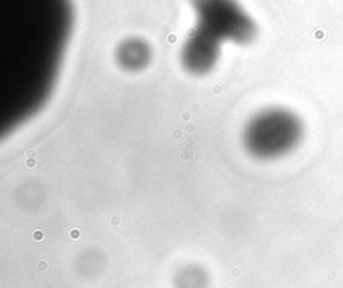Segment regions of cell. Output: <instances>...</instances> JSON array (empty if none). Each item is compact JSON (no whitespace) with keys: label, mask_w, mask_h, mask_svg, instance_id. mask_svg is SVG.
I'll list each match as a JSON object with an SVG mask.
<instances>
[{"label":"cell","mask_w":343,"mask_h":288,"mask_svg":"<svg viewBox=\"0 0 343 288\" xmlns=\"http://www.w3.org/2000/svg\"><path fill=\"white\" fill-rule=\"evenodd\" d=\"M303 122L294 111L284 107L264 109L247 122L243 143L248 154L271 161L291 153L303 137Z\"/></svg>","instance_id":"cell-1"},{"label":"cell","mask_w":343,"mask_h":288,"mask_svg":"<svg viewBox=\"0 0 343 288\" xmlns=\"http://www.w3.org/2000/svg\"><path fill=\"white\" fill-rule=\"evenodd\" d=\"M197 28L217 40L249 44L256 38L255 20L236 0H191Z\"/></svg>","instance_id":"cell-2"},{"label":"cell","mask_w":343,"mask_h":288,"mask_svg":"<svg viewBox=\"0 0 343 288\" xmlns=\"http://www.w3.org/2000/svg\"><path fill=\"white\" fill-rule=\"evenodd\" d=\"M221 55V42L200 28H194L181 47V64L186 73L194 76L209 74Z\"/></svg>","instance_id":"cell-3"},{"label":"cell","mask_w":343,"mask_h":288,"mask_svg":"<svg viewBox=\"0 0 343 288\" xmlns=\"http://www.w3.org/2000/svg\"><path fill=\"white\" fill-rule=\"evenodd\" d=\"M117 63L126 71H141L149 64L152 51L146 42L140 38L125 39L117 47Z\"/></svg>","instance_id":"cell-4"},{"label":"cell","mask_w":343,"mask_h":288,"mask_svg":"<svg viewBox=\"0 0 343 288\" xmlns=\"http://www.w3.org/2000/svg\"><path fill=\"white\" fill-rule=\"evenodd\" d=\"M176 288H207L208 275L203 267L188 264L182 267L174 277Z\"/></svg>","instance_id":"cell-5"}]
</instances>
